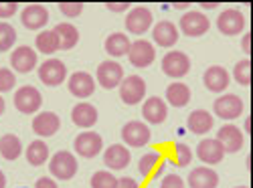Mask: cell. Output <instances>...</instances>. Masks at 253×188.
Instances as JSON below:
<instances>
[{
    "instance_id": "obj_1",
    "label": "cell",
    "mask_w": 253,
    "mask_h": 188,
    "mask_svg": "<svg viewBox=\"0 0 253 188\" xmlns=\"http://www.w3.org/2000/svg\"><path fill=\"white\" fill-rule=\"evenodd\" d=\"M49 172L57 180H71L77 174V160L71 152L61 150L49 160Z\"/></svg>"
},
{
    "instance_id": "obj_2",
    "label": "cell",
    "mask_w": 253,
    "mask_h": 188,
    "mask_svg": "<svg viewBox=\"0 0 253 188\" xmlns=\"http://www.w3.org/2000/svg\"><path fill=\"white\" fill-rule=\"evenodd\" d=\"M120 97L126 106H136L146 97V81L140 75L124 77V81L120 83Z\"/></svg>"
},
{
    "instance_id": "obj_3",
    "label": "cell",
    "mask_w": 253,
    "mask_h": 188,
    "mask_svg": "<svg viewBox=\"0 0 253 188\" xmlns=\"http://www.w3.org/2000/svg\"><path fill=\"white\" fill-rule=\"evenodd\" d=\"M95 75H97V83L103 89H116L124 81V67L120 65L118 61L110 59V61L99 63Z\"/></svg>"
},
{
    "instance_id": "obj_4",
    "label": "cell",
    "mask_w": 253,
    "mask_h": 188,
    "mask_svg": "<svg viewBox=\"0 0 253 188\" xmlns=\"http://www.w3.org/2000/svg\"><path fill=\"white\" fill-rule=\"evenodd\" d=\"M162 71L172 79H180L191 71V59L182 51H170L162 57Z\"/></svg>"
},
{
    "instance_id": "obj_5",
    "label": "cell",
    "mask_w": 253,
    "mask_h": 188,
    "mask_svg": "<svg viewBox=\"0 0 253 188\" xmlns=\"http://www.w3.org/2000/svg\"><path fill=\"white\" fill-rule=\"evenodd\" d=\"M43 106V95L39 93V89H35L33 85H25L16 89L14 93V108L20 113H37Z\"/></svg>"
},
{
    "instance_id": "obj_6",
    "label": "cell",
    "mask_w": 253,
    "mask_h": 188,
    "mask_svg": "<svg viewBox=\"0 0 253 188\" xmlns=\"http://www.w3.org/2000/svg\"><path fill=\"white\" fill-rule=\"evenodd\" d=\"M243 108H245L243 106V99L237 97V95H233V93H225V95L217 97L215 103H213L215 115L221 117V119H227V121L237 119L243 113Z\"/></svg>"
},
{
    "instance_id": "obj_7",
    "label": "cell",
    "mask_w": 253,
    "mask_h": 188,
    "mask_svg": "<svg viewBox=\"0 0 253 188\" xmlns=\"http://www.w3.org/2000/svg\"><path fill=\"white\" fill-rule=\"evenodd\" d=\"M39 79L43 81L47 87H59L61 83L67 79L65 63L59 59H47L43 65L39 67Z\"/></svg>"
},
{
    "instance_id": "obj_8",
    "label": "cell",
    "mask_w": 253,
    "mask_h": 188,
    "mask_svg": "<svg viewBox=\"0 0 253 188\" xmlns=\"http://www.w3.org/2000/svg\"><path fill=\"white\" fill-rule=\"evenodd\" d=\"M215 140L223 146L225 154H235V152H239V150L243 148V144H245V136H243V132L237 128V125H233V123H225V125H221Z\"/></svg>"
},
{
    "instance_id": "obj_9",
    "label": "cell",
    "mask_w": 253,
    "mask_h": 188,
    "mask_svg": "<svg viewBox=\"0 0 253 188\" xmlns=\"http://www.w3.org/2000/svg\"><path fill=\"white\" fill-rule=\"evenodd\" d=\"M178 25L186 37H203L211 29V20L199 10H188L182 14Z\"/></svg>"
},
{
    "instance_id": "obj_10",
    "label": "cell",
    "mask_w": 253,
    "mask_h": 188,
    "mask_svg": "<svg viewBox=\"0 0 253 188\" xmlns=\"http://www.w3.org/2000/svg\"><path fill=\"white\" fill-rule=\"evenodd\" d=\"M150 128L144 121H128L122 128V140L132 148H142L150 142Z\"/></svg>"
},
{
    "instance_id": "obj_11",
    "label": "cell",
    "mask_w": 253,
    "mask_h": 188,
    "mask_svg": "<svg viewBox=\"0 0 253 188\" xmlns=\"http://www.w3.org/2000/svg\"><path fill=\"white\" fill-rule=\"evenodd\" d=\"M217 29H219L223 35H227V37L239 35V33L245 29V16H243V12L237 10V8H227V10H223V12L219 14V18H217Z\"/></svg>"
},
{
    "instance_id": "obj_12",
    "label": "cell",
    "mask_w": 253,
    "mask_h": 188,
    "mask_svg": "<svg viewBox=\"0 0 253 188\" xmlns=\"http://www.w3.org/2000/svg\"><path fill=\"white\" fill-rule=\"evenodd\" d=\"M152 20L154 18H152L150 8L136 6L128 12V16H126V29H128V33H132V35H144V33L150 31Z\"/></svg>"
},
{
    "instance_id": "obj_13",
    "label": "cell",
    "mask_w": 253,
    "mask_h": 188,
    "mask_svg": "<svg viewBox=\"0 0 253 188\" xmlns=\"http://www.w3.org/2000/svg\"><path fill=\"white\" fill-rule=\"evenodd\" d=\"M128 59L134 67L138 69H144L154 63L156 59V51H154V45L148 43V40H134L130 45V51H128Z\"/></svg>"
},
{
    "instance_id": "obj_14",
    "label": "cell",
    "mask_w": 253,
    "mask_h": 188,
    "mask_svg": "<svg viewBox=\"0 0 253 188\" xmlns=\"http://www.w3.org/2000/svg\"><path fill=\"white\" fill-rule=\"evenodd\" d=\"M103 148V140L99 134L95 132H81L77 138H75V152L83 158H95Z\"/></svg>"
},
{
    "instance_id": "obj_15",
    "label": "cell",
    "mask_w": 253,
    "mask_h": 188,
    "mask_svg": "<svg viewBox=\"0 0 253 188\" xmlns=\"http://www.w3.org/2000/svg\"><path fill=\"white\" fill-rule=\"evenodd\" d=\"M20 23L29 31L45 29V25L49 23V10L43 4H29L20 12Z\"/></svg>"
},
{
    "instance_id": "obj_16",
    "label": "cell",
    "mask_w": 253,
    "mask_h": 188,
    "mask_svg": "<svg viewBox=\"0 0 253 188\" xmlns=\"http://www.w3.org/2000/svg\"><path fill=\"white\" fill-rule=\"evenodd\" d=\"M59 128H61V119L53 112H41L33 119V132L39 138H51L59 132Z\"/></svg>"
},
{
    "instance_id": "obj_17",
    "label": "cell",
    "mask_w": 253,
    "mask_h": 188,
    "mask_svg": "<svg viewBox=\"0 0 253 188\" xmlns=\"http://www.w3.org/2000/svg\"><path fill=\"white\" fill-rule=\"evenodd\" d=\"M10 65L16 73H31L37 67V51L27 45L16 47L10 55Z\"/></svg>"
},
{
    "instance_id": "obj_18",
    "label": "cell",
    "mask_w": 253,
    "mask_h": 188,
    "mask_svg": "<svg viewBox=\"0 0 253 188\" xmlns=\"http://www.w3.org/2000/svg\"><path fill=\"white\" fill-rule=\"evenodd\" d=\"M67 87H69L71 95H75L79 99H85V97L93 95V91H95V79L85 71H77L69 77Z\"/></svg>"
},
{
    "instance_id": "obj_19",
    "label": "cell",
    "mask_w": 253,
    "mask_h": 188,
    "mask_svg": "<svg viewBox=\"0 0 253 188\" xmlns=\"http://www.w3.org/2000/svg\"><path fill=\"white\" fill-rule=\"evenodd\" d=\"M197 156H199L201 162L213 166V164H219L225 158V150H223V146L215 138H207V140H201L199 142Z\"/></svg>"
},
{
    "instance_id": "obj_20",
    "label": "cell",
    "mask_w": 253,
    "mask_h": 188,
    "mask_svg": "<svg viewBox=\"0 0 253 188\" xmlns=\"http://www.w3.org/2000/svg\"><path fill=\"white\" fill-rule=\"evenodd\" d=\"M130 160H132L130 150L122 144H112L110 148L103 152V162L110 170H124L126 166L130 164Z\"/></svg>"
},
{
    "instance_id": "obj_21",
    "label": "cell",
    "mask_w": 253,
    "mask_h": 188,
    "mask_svg": "<svg viewBox=\"0 0 253 188\" xmlns=\"http://www.w3.org/2000/svg\"><path fill=\"white\" fill-rule=\"evenodd\" d=\"M229 73L225 67L221 65H213V67H209L203 75V83H205V87L209 91H213V93H221L229 87Z\"/></svg>"
},
{
    "instance_id": "obj_22",
    "label": "cell",
    "mask_w": 253,
    "mask_h": 188,
    "mask_svg": "<svg viewBox=\"0 0 253 188\" xmlns=\"http://www.w3.org/2000/svg\"><path fill=\"white\" fill-rule=\"evenodd\" d=\"M152 38L158 47H174L178 43V29L176 25H172L170 20H160V23L152 29Z\"/></svg>"
},
{
    "instance_id": "obj_23",
    "label": "cell",
    "mask_w": 253,
    "mask_h": 188,
    "mask_svg": "<svg viewBox=\"0 0 253 188\" xmlns=\"http://www.w3.org/2000/svg\"><path fill=\"white\" fill-rule=\"evenodd\" d=\"M142 115L146 121H150V123H162L168 115V108H166V101L160 99V97H148L144 101V106H142Z\"/></svg>"
},
{
    "instance_id": "obj_24",
    "label": "cell",
    "mask_w": 253,
    "mask_h": 188,
    "mask_svg": "<svg viewBox=\"0 0 253 188\" xmlns=\"http://www.w3.org/2000/svg\"><path fill=\"white\" fill-rule=\"evenodd\" d=\"M71 119H73L75 125H79V128L89 130L97 123V110H95V106L85 103V101L77 103V106L73 108V112H71Z\"/></svg>"
},
{
    "instance_id": "obj_25",
    "label": "cell",
    "mask_w": 253,
    "mask_h": 188,
    "mask_svg": "<svg viewBox=\"0 0 253 188\" xmlns=\"http://www.w3.org/2000/svg\"><path fill=\"white\" fill-rule=\"evenodd\" d=\"M219 186V176L215 170L199 166L191 174H188V188H217Z\"/></svg>"
},
{
    "instance_id": "obj_26",
    "label": "cell",
    "mask_w": 253,
    "mask_h": 188,
    "mask_svg": "<svg viewBox=\"0 0 253 188\" xmlns=\"http://www.w3.org/2000/svg\"><path fill=\"white\" fill-rule=\"evenodd\" d=\"M213 123H215L213 115H211L209 112H205V110H195L186 119L188 130H191L193 134H197V136H205L207 132H211L213 130Z\"/></svg>"
},
{
    "instance_id": "obj_27",
    "label": "cell",
    "mask_w": 253,
    "mask_h": 188,
    "mask_svg": "<svg viewBox=\"0 0 253 188\" xmlns=\"http://www.w3.org/2000/svg\"><path fill=\"white\" fill-rule=\"evenodd\" d=\"M166 101L170 103L172 108H184L186 103L191 101V89L180 81L170 83V85L166 87Z\"/></svg>"
},
{
    "instance_id": "obj_28",
    "label": "cell",
    "mask_w": 253,
    "mask_h": 188,
    "mask_svg": "<svg viewBox=\"0 0 253 188\" xmlns=\"http://www.w3.org/2000/svg\"><path fill=\"white\" fill-rule=\"evenodd\" d=\"M132 40L126 37L124 33H112L105 40V51L110 57H128Z\"/></svg>"
},
{
    "instance_id": "obj_29",
    "label": "cell",
    "mask_w": 253,
    "mask_h": 188,
    "mask_svg": "<svg viewBox=\"0 0 253 188\" xmlns=\"http://www.w3.org/2000/svg\"><path fill=\"white\" fill-rule=\"evenodd\" d=\"M35 47H37L39 53H43V55H53L61 49V40H59L55 31H43V33L37 35Z\"/></svg>"
},
{
    "instance_id": "obj_30",
    "label": "cell",
    "mask_w": 253,
    "mask_h": 188,
    "mask_svg": "<svg viewBox=\"0 0 253 188\" xmlns=\"http://www.w3.org/2000/svg\"><path fill=\"white\" fill-rule=\"evenodd\" d=\"M20 154H23V144H20V140L14 134H6V136L0 138V156L4 160L12 162Z\"/></svg>"
},
{
    "instance_id": "obj_31",
    "label": "cell",
    "mask_w": 253,
    "mask_h": 188,
    "mask_svg": "<svg viewBox=\"0 0 253 188\" xmlns=\"http://www.w3.org/2000/svg\"><path fill=\"white\" fill-rule=\"evenodd\" d=\"M25 156H27L31 166H43L49 160V146L43 140H35V142L29 144Z\"/></svg>"
},
{
    "instance_id": "obj_32",
    "label": "cell",
    "mask_w": 253,
    "mask_h": 188,
    "mask_svg": "<svg viewBox=\"0 0 253 188\" xmlns=\"http://www.w3.org/2000/svg\"><path fill=\"white\" fill-rule=\"evenodd\" d=\"M53 31L57 33V37H59V40H61V49L69 51V49H73V47L79 43V31H77L73 25H69V23H61V25H57Z\"/></svg>"
},
{
    "instance_id": "obj_33",
    "label": "cell",
    "mask_w": 253,
    "mask_h": 188,
    "mask_svg": "<svg viewBox=\"0 0 253 188\" xmlns=\"http://www.w3.org/2000/svg\"><path fill=\"white\" fill-rule=\"evenodd\" d=\"M160 164V154L158 152H148V154H144L138 162V170L142 176H150L154 170H156V166Z\"/></svg>"
},
{
    "instance_id": "obj_34",
    "label": "cell",
    "mask_w": 253,
    "mask_h": 188,
    "mask_svg": "<svg viewBox=\"0 0 253 188\" xmlns=\"http://www.w3.org/2000/svg\"><path fill=\"white\" fill-rule=\"evenodd\" d=\"M233 79L239 83V85H243V87H247L251 83V63H249V59H243V61L235 63Z\"/></svg>"
},
{
    "instance_id": "obj_35",
    "label": "cell",
    "mask_w": 253,
    "mask_h": 188,
    "mask_svg": "<svg viewBox=\"0 0 253 188\" xmlns=\"http://www.w3.org/2000/svg\"><path fill=\"white\" fill-rule=\"evenodd\" d=\"M16 43V31L8 23H0V53L8 51Z\"/></svg>"
},
{
    "instance_id": "obj_36",
    "label": "cell",
    "mask_w": 253,
    "mask_h": 188,
    "mask_svg": "<svg viewBox=\"0 0 253 188\" xmlns=\"http://www.w3.org/2000/svg\"><path fill=\"white\" fill-rule=\"evenodd\" d=\"M116 186H118V178L108 170H99L91 176V188H116Z\"/></svg>"
},
{
    "instance_id": "obj_37",
    "label": "cell",
    "mask_w": 253,
    "mask_h": 188,
    "mask_svg": "<svg viewBox=\"0 0 253 188\" xmlns=\"http://www.w3.org/2000/svg\"><path fill=\"white\" fill-rule=\"evenodd\" d=\"M14 85H16V75L8 67H0V93L14 89Z\"/></svg>"
},
{
    "instance_id": "obj_38",
    "label": "cell",
    "mask_w": 253,
    "mask_h": 188,
    "mask_svg": "<svg viewBox=\"0 0 253 188\" xmlns=\"http://www.w3.org/2000/svg\"><path fill=\"white\" fill-rule=\"evenodd\" d=\"M174 156H176V166H188L191 160H193V150L188 148L186 144L178 142L174 146Z\"/></svg>"
},
{
    "instance_id": "obj_39",
    "label": "cell",
    "mask_w": 253,
    "mask_h": 188,
    "mask_svg": "<svg viewBox=\"0 0 253 188\" xmlns=\"http://www.w3.org/2000/svg\"><path fill=\"white\" fill-rule=\"evenodd\" d=\"M59 8H61V12L65 14V16H79L81 12H83V4L81 2H61L59 4Z\"/></svg>"
},
{
    "instance_id": "obj_40",
    "label": "cell",
    "mask_w": 253,
    "mask_h": 188,
    "mask_svg": "<svg viewBox=\"0 0 253 188\" xmlns=\"http://www.w3.org/2000/svg\"><path fill=\"white\" fill-rule=\"evenodd\" d=\"M160 188H184V180L178 174H168L162 178Z\"/></svg>"
},
{
    "instance_id": "obj_41",
    "label": "cell",
    "mask_w": 253,
    "mask_h": 188,
    "mask_svg": "<svg viewBox=\"0 0 253 188\" xmlns=\"http://www.w3.org/2000/svg\"><path fill=\"white\" fill-rule=\"evenodd\" d=\"M18 4L16 2H0V18H10L12 14H16Z\"/></svg>"
},
{
    "instance_id": "obj_42",
    "label": "cell",
    "mask_w": 253,
    "mask_h": 188,
    "mask_svg": "<svg viewBox=\"0 0 253 188\" xmlns=\"http://www.w3.org/2000/svg\"><path fill=\"white\" fill-rule=\"evenodd\" d=\"M105 8H110L112 12H124V10L132 8V4L130 2H105Z\"/></svg>"
},
{
    "instance_id": "obj_43",
    "label": "cell",
    "mask_w": 253,
    "mask_h": 188,
    "mask_svg": "<svg viewBox=\"0 0 253 188\" xmlns=\"http://www.w3.org/2000/svg\"><path fill=\"white\" fill-rule=\"evenodd\" d=\"M35 188H59V186H57V182H55L53 178L43 176V178H39V180L35 182Z\"/></svg>"
},
{
    "instance_id": "obj_44",
    "label": "cell",
    "mask_w": 253,
    "mask_h": 188,
    "mask_svg": "<svg viewBox=\"0 0 253 188\" xmlns=\"http://www.w3.org/2000/svg\"><path fill=\"white\" fill-rule=\"evenodd\" d=\"M116 188H138V182L134 178H130V176H124V178L118 180V186Z\"/></svg>"
},
{
    "instance_id": "obj_45",
    "label": "cell",
    "mask_w": 253,
    "mask_h": 188,
    "mask_svg": "<svg viewBox=\"0 0 253 188\" xmlns=\"http://www.w3.org/2000/svg\"><path fill=\"white\" fill-rule=\"evenodd\" d=\"M241 49H243V53L245 55H249L251 53V35L247 33V35H243V38H241Z\"/></svg>"
},
{
    "instance_id": "obj_46",
    "label": "cell",
    "mask_w": 253,
    "mask_h": 188,
    "mask_svg": "<svg viewBox=\"0 0 253 188\" xmlns=\"http://www.w3.org/2000/svg\"><path fill=\"white\" fill-rule=\"evenodd\" d=\"M219 2H201V8H217Z\"/></svg>"
},
{
    "instance_id": "obj_47",
    "label": "cell",
    "mask_w": 253,
    "mask_h": 188,
    "mask_svg": "<svg viewBox=\"0 0 253 188\" xmlns=\"http://www.w3.org/2000/svg\"><path fill=\"white\" fill-rule=\"evenodd\" d=\"M0 188H6V176L2 170H0Z\"/></svg>"
},
{
    "instance_id": "obj_48",
    "label": "cell",
    "mask_w": 253,
    "mask_h": 188,
    "mask_svg": "<svg viewBox=\"0 0 253 188\" xmlns=\"http://www.w3.org/2000/svg\"><path fill=\"white\" fill-rule=\"evenodd\" d=\"M4 110H6V103H4L2 95H0V115H2V113H4Z\"/></svg>"
},
{
    "instance_id": "obj_49",
    "label": "cell",
    "mask_w": 253,
    "mask_h": 188,
    "mask_svg": "<svg viewBox=\"0 0 253 188\" xmlns=\"http://www.w3.org/2000/svg\"><path fill=\"white\" fill-rule=\"evenodd\" d=\"M249 125H251V119L249 117H245V121H243V128H245V132L249 134Z\"/></svg>"
},
{
    "instance_id": "obj_50",
    "label": "cell",
    "mask_w": 253,
    "mask_h": 188,
    "mask_svg": "<svg viewBox=\"0 0 253 188\" xmlns=\"http://www.w3.org/2000/svg\"><path fill=\"white\" fill-rule=\"evenodd\" d=\"M172 6H174V8H188V4H186V2H184V4H172Z\"/></svg>"
},
{
    "instance_id": "obj_51",
    "label": "cell",
    "mask_w": 253,
    "mask_h": 188,
    "mask_svg": "<svg viewBox=\"0 0 253 188\" xmlns=\"http://www.w3.org/2000/svg\"><path fill=\"white\" fill-rule=\"evenodd\" d=\"M235 188H247V186H235Z\"/></svg>"
}]
</instances>
